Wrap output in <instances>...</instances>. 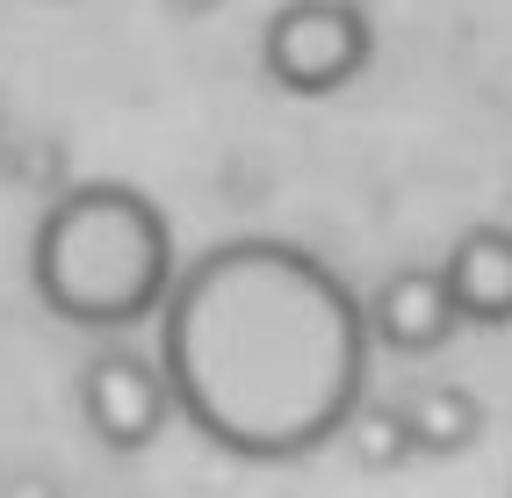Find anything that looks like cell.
Listing matches in <instances>:
<instances>
[{"mask_svg":"<svg viewBox=\"0 0 512 498\" xmlns=\"http://www.w3.org/2000/svg\"><path fill=\"white\" fill-rule=\"evenodd\" d=\"M159 376L210 448L303 462L368 397V325L347 275L296 239H224L159 296Z\"/></svg>","mask_w":512,"mask_h":498,"instance_id":"cell-1","label":"cell"},{"mask_svg":"<svg viewBox=\"0 0 512 498\" xmlns=\"http://www.w3.org/2000/svg\"><path fill=\"white\" fill-rule=\"evenodd\" d=\"M80 419L101 448L138 455L174 426V397H166L159 361L138 347H94L80 369Z\"/></svg>","mask_w":512,"mask_h":498,"instance_id":"cell-4","label":"cell"},{"mask_svg":"<svg viewBox=\"0 0 512 498\" xmlns=\"http://www.w3.org/2000/svg\"><path fill=\"white\" fill-rule=\"evenodd\" d=\"M375 58V29L354 0H282L260 29V65L282 94H339L368 73Z\"/></svg>","mask_w":512,"mask_h":498,"instance_id":"cell-3","label":"cell"},{"mask_svg":"<svg viewBox=\"0 0 512 498\" xmlns=\"http://www.w3.org/2000/svg\"><path fill=\"white\" fill-rule=\"evenodd\" d=\"M37 304L87 332H130L174 282V224L130 181H73L29 239Z\"/></svg>","mask_w":512,"mask_h":498,"instance_id":"cell-2","label":"cell"},{"mask_svg":"<svg viewBox=\"0 0 512 498\" xmlns=\"http://www.w3.org/2000/svg\"><path fill=\"white\" fill-rule=\"evenodd\" d=\"M339 448H347V462L361 477H397L412 462V441H404V419L390 397H361L347 412V426H339Z\"/></svg>","mask_w":512,"mask_h":498,"instance_id":"cell-8","label":"cell"},{"mask_svg":"<svg viewBox=\"0 0 512 498\" xmlns=\"http://www.w3.org/2000/svg\"><path fill=\"white\" fill-rule=\"evenodd\" d=\"M390 405L404 419L412 455H433V462L476 448V434H484V405H476V390H462L455 376H412L404 397H390Z\"/></svg>","mask_w":512,"mask_h":498,"instance_id":"cell-7","label":"cell"},{"mask_svg":"<svg viewBox=\"0 0 512 498\" xmlns=\"http://www.w3.org/2000/svg\"><path fill=\"white\" fill-rule=\"evenodd\" d=\"M462 325H512V224H469L440 260Z\"/></svg>","mask_w":512,"mask_h":498,"instance_id":"cell-6","label":"cell"},{"mask_svg":"<svg viewBox=\"0 0 512 498\" xmlns=\"http://www.w3.org/2000/svg\"><path fill=\"white\" fill-rule=\"evenodd\" d=\"M361 325H368V347H383L397 361H426L462 332L440 268H390L361 296Z\"/></svg>","mask_w":512,"mask_h":498,"instance_id":"cell-5","label":"cell"}]
</instances>
